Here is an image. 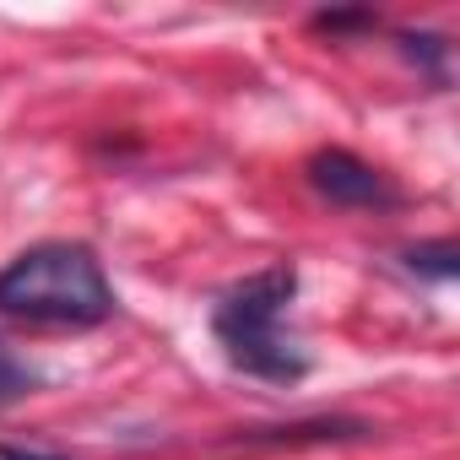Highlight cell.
<instances>
[{
  "label": "cell",
  "instance_id": "cell-1",
  "mask_svg": "<svg viewBox=\"0 0 460 460\" xmlns=\"http://www.w3.org/2000/svg\"><path fill=\"white\" fill-rule=\"evenodd\" d=\"M119 298L103 261L76 239H44L0 271V314L39 331H98L114 320Z\"/></svg>",
  "mask_w": 460,
  "mask_h": 460
},
{
  "label": "cell",
  "instance_id": "cell-2",
  "mask_svg": "<svg viewBox=\"0 0 460 460\" xmlns=\"http://www.w3.org/2000/svg\"><path fill=\"white\" fill-rule=\"evenodd\" d=\"M293 298H298V271L293 266H266V271H250L244 282H234L211 304V336H217L222 358L244 379L282 385V390L309 379L314 363L298 347V336L288 331Z\"/></svg>",
  "mask_w": 460,
  "mask_h": 460
},
{
  "label": "cell",
  "instance_id": "cell-3",
  "mask_svg": "<svg viewBox=\"0 0 460 460\" xmlns=\"http://www.w3.org/2000/svg\"><path fill=\"white\" fill-rule=\"evenodd\" d=\"M304 173H309L314 195L341 206V211H390V206H401V190L390 184V173H379L374 163H363L347 146H320Z\"/></svg>",
  "mask_w": 460,
  "mask_h": 460
},
{
  "label": "cell",
  "instance_id": "cell-4",
  "mask_svg": "<svg viewBox=\"0 0 460 460\" xmlns=\"http://www.w3.org/2000/svg\"><path fill=\"white\" fill-rule=\"evenodd\" d=\"M374 428L358 417H314V422H293V428H250L234 444L239 449H282V444H347V438H368Z\"/></svg>",
  "mask_w": 460,
  "mask_h": 460
},
{
  "label": "cell",
  "instance_id": "cell-5",
  "mask_svg": "<svg viewBox=\"0 0 460 460\" xmlns=\"http://www.w3.org/2000/svg\"><path fill=\"white\" fill-rule=\"evenodd\" d=\"M401 266H406L411 277H428V282H455V277H460V250H455V239L411 244V250H401Z\"/></svg>",
  "mask_w": 460,
  "mask_h": 460
},
{
  "label": "cell",
  "instance_id": "cell-6",
  "mask_svg": "<svg viewBox=\"0 0 460 460\" xmlns=\"http://www.w3.org/2000/svg\"><path fill=\"white\" fill-rule=\"evenodd\" d=\"M401 55H406L411 66H422L433 82H444V60H449L444 33H401Z\"/></svg>",
  "mask_w": 460,
  "mask_h": 460
},
{
  "label": "cell",
  "instance_id": "cell-7",
  "mask_svg": "<svg viewBox=\"0 0 460 460\" xmlns=\"http://www.w3.org/2000/svg\"><path fill=\"white\" fill-rule=\"evenodd\" d=\"M39 390V374L0 341V406H12V401H22V395H33Z\"/></svg>",
  "mask_w": 460,
  "mask_h": 460
},
{
  "label": "cell",
  "instance_id": "cell-8",
  "mask_svg": "<svg viewBox=\"0 0 460 460\" xmlns=\"http://www.w3.org/2000/svg\"><path fill=\"white\" fill-rule=\"evenodd\" d=\"M374 22H379L374 12H314V17H309V28H314V33H331V39L363 33V28H374Z\"/></svg>",
  "mask_w": 460,
  "mask_h": 460
},
{
  "label": "cell",
  "instance_id": "cell-9",
  "mask_svg": "<svg viewBox=\"0 0 460 460\" xmlns=\"http://www.w3.org/2000/svg\"><path fill=\"white\" fill-rule=\"evenodd\" d=\"M0 460H60V455H44V449H22V444H0Z\"/></svg>",
  "mask_w": 460,
  "mask_h": 460
}]
</instances>
